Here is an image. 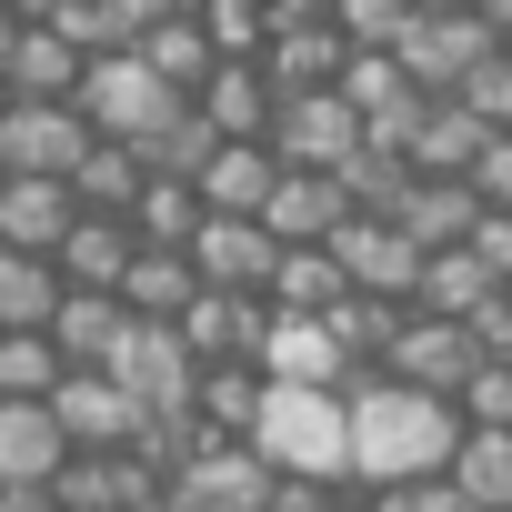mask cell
Listing matches in <instances>:
<instances>
[{
	"label": "cell",
	"instance_id": "48",
	"mask_svg": "<svg viewBox=\"0 0 512 512\" xmlns=\"http://www.w3.org/2000/svg\"><path fill=\"white\" fill-rule=\"evenodd\" d=\"M412 11H492V0H412Z\"/></svg>",
	"mask_w": 512,
	"mask_h": 512
},
{
	"label": "cell",
	"instance_id": "34",
	"mask_svg": "<svg viewBox=\"0 0 512 512\" xmlns=\"http://www.w3.org/2000/svg\"><path fill=\"white\" fill-rule=\"evenodd\" d=\"M332 181H342V201H352V211H372V221H392V211H402V191H412L422 171H412L402 151H382V141H362V151H352V161H342Z\"/></svg>",
	"mask_w": 512,
	"mask_h": 512
},
{
	"label": "cell",
	"instance_id": "18",
	"mask_svg": "<svg viewBox=\"0 0 512 512\" xmlns=\"http://www.w3.org/2000/svg\"><path fill=\"white\" fill-rule=\"evenodd\" d=\"M221 141H272V121H282V91H272V71L262 61H221L211 81H201V101H191Z\"/></svg>",
	"mask_w": 512,
	"mask_h": 512
},
{
	"label": "cell",
	"instance_id": "8",
	"mask_svg": "<svg viewBox=\"0 0 512 512\" xmlns=\"http://www.w3.org/2000/svg\"><path fill=\"white\" fill-rule=\"evenodd\" d=\"M492 51H502V41H492V21H482V11H422V21L402 31V51H392V61H402L432 101H452Z\"/></svg>",
	"mask_w": 512,
	"mask_h": 512
},
{
	"label": "cell",
	"instance_id": "31",
	"mask_svg": "<svg viewBox=\"0 0 512 512\" xmlns=\"http://www.w3.org/2000/svg\"><path fill=\"white\" fill-rule=\"evenodd\" d=\"M402 322H412V302H372V292H352V302L332 312V342H342L352 372H382L392 342H402Z\"/></svg>",
	"mask_w": 512,
	"mask_h": 512
},
{
	"label": "cell",
	"instance_id": "30",
	"mask_svg": "<svg viewBox=\"0 0 512 512\" xmlns=\"http://www.w3.org/2000/svg\"><path fill=\"white\" fill-rule=\"evenodd\" d=\"M492 292H502V282L472 262V241H462V251H432V262H422V292H412V312H432V322H472Z\"/></svg>",
	"mask_w": 512,
	"mask_h": 512
},
{
	"label": "cell",
	"instance_id": "14",
	"mask_svg": "<svg viewBox=\"0 0 512 512\" xmlns=\"http://www.w3.org/2000/svg\"><path fill=\"white\" fill-rule=\"evenodd\" d=\"M181 342H191L201 372H211V362H262V342H272V302H251V292H201V302L181 312Z\"/></svg>",
	"mask_w": 512,
	"mask_h": 512
},
{
	"label": "cell",
	"instance_id": "7",
	"mask_svg": "<svg viewBox=\"0 0 512 512\" xmlns=\"http://www.w3.org/2000/svg\"><path fill=\"white\" fill-rule=\"evenodd\" d=\"M332 262H342V282H352V292H372V302H412L432 251H422L402 221H372V211H352V221L332 231Z\"/></svg>",
	"mask_w": 512,
	"mask_h": 512
},
{
	"label": "cell",
	"instance_id": "52",
	"mask_svg": "<svg viewBox=\"0 0 512 512\" xmlns=\"http://www.w3.org/2000/svg\"><path fill=\"white\" fill-rule=\"evenodd\" d=\"M0 111H11V91H0Z\"/></svg>",
	"mask_w": 512,
	"mask_h": 512
},
{
	"label": "cell",
	"instance_id": "41",
	"mask_svg": "<svg viewBox=\"0 0 512 512\" xmlns=\"http://www.w3.org/2000/svg\"><path fill=\"white\" fill-rule=\"evenodd\" d=\"M342 502H352L342 482H312V472H272V502H262V512H342Z\"/></svg>",
	"mask_w": 512,
	"mask_h": 512
},
{
	"label": "cell",
	"instance_id": "47",
	"mask_svg": "<svg viewBox=\"0 0 512 512\" xmlns=\"http://www.w3.org/2000/svg\"><path fill=\"white\" fill-rule=\"evenodd\" d=\"M482 21H492V41L512 51V0H492V11H482Z\"/></svg>",
	"mask_w": 512,
	"mask_h": 512
},
{
	"label": "cell",
	"instance_id": "32",
	"mask_svg": "<svg viewBox=\"0 0 512 512\" xmlns=\"http://www.w3.org/2000/svg\"><path fill=\"white\" fill-rule=\"evenodd\" d=\"M141 61H151L181 101H201V81L221 71V51H211V31H201V21H161V31H141Z\"/></svg>",
	"mask_w": 512,
	"mask_h": 512
},
{
	"label": "cell",
	"instance_id": "11",
	"mask_svg": "<svg viewBox=\"0 0 512 512\" xmlns=\"http://www.w3.org/2000/svg\"><path fill=\"white\" fill-rule=\"evenodd\" d=\"M71 462V432L51 422V402H0V502H51Z\"/></svg>",
	"mask_w": 512,
	"mask_h": 512
},
{
	"label": "cell",
	"instance_id": "35",
	"mask_svg": "<svg viewBox=\"0 0 512 512\" xmlns=\"http://www.w3.org/2000/svg\"><path fill=\"white\" fill-rule=\"evenodd\" d=\"M61 382H71V362L51 332H0V402H51Z\"/></svg>",
	"mask_w": 512,
	"mask_h": 512
},
{
	"label": "cell",
	"instance_id": "27",
	"mask_svg": "<svg viewBox=\"0 0 512 512\" xmlns=\"http://www.w3.org/2000/svg\"><path fill=\"white\" fill-rule=\"evenodd\" d=\"M71 302L61 262H41V251H0V332H51Z\"/></svg>",
	"mask_w": 512,
	"mask_h": 512
},
{
	"label": "cell",
	"instance_id": "43",
	"mask_svg": "<svg viewBox=\"0 0 512 512\" xmlns=\"http://www.w3.org/2000/svg\"><path fill=\"white\" fill-rule=\"evenodd\" d=\"M392 512H472V492L452 482V472H432V482H402V492H382Z\"/></svg>",
	"mask_w": 512,
	"mask_h": 512
},
{
	"label": "cell",
	"instance_id": "51",
	"mask_svg": "<svg viewBox=\"0 0 512 512\" xmlns=\"http://www.w3.org/2000/svg\"><path fill=\"white\" fill-rule=\"evenodd\" d=\"M0 512H51V502H0Z\"/></svg>",
	"mask_w": 512,
	"mask_h": 512
},
{
	"label": "cell",
	"instance_id": "10",
	"mask_svg": "<svg viewBox=\"0 0 512 512\" xmlns=\"http://www.w3.org/2000/svg\"><path fill=\"white\" fill-rule=\"evenodd\" d=\"M51 422L71 432V452H141V432H151V412H141L111 372H71V382L51 392Z\"/></svg>",
	"mask_w": 512,
	"mask_h": 512
},
{
	"label": "cell",
	"instance_id": "45",
	"mask_svg": "<svg viewBox=\"0 0 512 512\" xmlns=\"http://www.w3.org/2000/svg\"><path fill=\"white\" fill-rule=\"evenodd\" d=\"M131 31H161V21H201V0H121Z\"/></svg>",
	"mask_w": 512,
	"mask_h": 512
},
{
	"label": "cell",
	"instance_id": "36",
	"mask_svg": "<svg viewBox=\"0 0 512 512\" xmlns=\"http://www.w3.org/2000/svg\"><path fill=\"white\" fill-rule=\"evenodd\" d=\"M452 482L472 492V512H512V432H462L452 442Z\"/></svg>",
	"mask_w": 512,
	"mask_h": 512
},
{
	"label": "cell",
	"instance_id": "42",
	"mask_svg": "<svg viewBox=\"0 0 512 512\" xmlns=\"http://www.w3.org/2000/svg\"><path fill=\"white\" fill-rule=\"evenodd\" d=\"M472 191H482V211H512V131H492V141H482Z\"/></svg>",
	"mask_w": 512,
	"mask_h": 512
},
{
	"label": "cell",
	"instance_id": "26",
	"mask_svg": "<svg viewBox=\"0 0 512 512\" xmlns=\"http://www.w3.org/2000/svg\"><path fill=\"white\" fill-rule=\"evenodd\" d=\"M272 322H332L342 302H352V282H342V262L332 251H282V272H272Z\"/></svg>",
	"mask_w": 512,
	"mask_h": 512
},
{
	"label": "cell",
	"instance_id": "28",
	"mask_svg": "<svg viewBox=\"0 0 512 512\" xmlns=\"http://www.w3.org/2000/svg\"><path fill=\"white\" fill-rule=\"evenodd\" d=\"M191 302H201L191 251H141L131 282H121V312H131V322H171V332H181V312H191Z\"/></svg>",
	"mask_w": 512,
	"mask_h": 512
},
{
	"label": "cell",
	"instance_id": "44",
	"mask_svg": "<svg viewBox=\"0 0 512 512\" xmlns=\"http://www.w3.org/2000/svg\"><path fill=\"white\" fill-rule=\"evenodd\" d=\"M472 262L512 292V211H482V231H472Z\"/></svg>",
	"mask_w": 512,
	"mask_h": 512
},
{
	"label": "cell",
	"instance_id": "46",
	"mask_svg": "<svg viewBox=\"0 0 512 512\" xmlns=\"http://www.w3.org/2000/svg\"><path fill=\"white\" fill-rule=\"evenodd\" d=\"M272 21H332V0H272Z\"/></svg>",
	"mask_w": 512,
	"mask_h": 512
},
{
	"label": "cell",
	"instance_id": "4",
	"mask_svg": "<svg viewBox=\"0 0 512 512\" xmlns=\"http://www.w3.org/2000/svg\"><path fill=\"white\" fill-rule=\"evenodd\" d=\"M101 151V131L81 121V101H11L0 111V181H71Z\"/></svg>",
	"mask_w": 512,
	"mask_h": 512
},
{
	"label": "cell",
	"instance_id": "23",
	"mask_svg": "<svg viewBox=\"0 0 512 512\" xmlns=\"http://www.w3.org/2000/svg\"><path fill=\"white\" fill-rule=\"evenodd\" d=\"M81 51L61 41V31H21L11 41V61H0V91H11V101H81Z\"/></svg>",
	"mask_w": 512,
	"mask_h": 512
},
{
	"label": "cell",
	"instance_id": "40",
	"mask_svg": "<svg viewBox=\"0 0 512 512\" xmlns=\"http://www.w3.org/2000/svg\"><path fill=\"white\" fill-rule=\"evenodd\" d=\"M452 101H462L482 131H512V51H492V61H482V71H472Z\"/></svg>",
	"mask_w": 512,
	"mask_h": 512
},
{
	"label": "cell",
	"instance_id": "49",
	"mask_svg": "<svg viewBox=\"0 0 512 512\" xmlns=\"http://www.w3.org/2000/svg\"><path fill=\"white\" fill-rule=\"evenodd\" d=\"M342 512H392V502H382V492H352V502H342Z\"/></svg>",
	"mask_w": 512,
	"mask_h": 512
},
{
	"label": "cell",
	"instance_id": "19",
	"mask_svg": "<svg viewBox=\"0 0 512 512\" xmlns=\"http://www.w3.org/2000/svg\"><path fill=\"white\" fill-rule=\"evenodd\" d=\"M262 372H272V382H292V392H352V382H362V372L342 362L332 322H272V342H262Z\"/></svg>",
	"mask_w": 512,
	"mask_h": 512
},
{
	"label": "cell",
	"instance_id": "12",
	"mask_svg": "<svg viewBox=\"0 0 512 512\" xmlns=\"http://www.w3.org/2000/svg\"><path fill=\"white\" fill-rule=\"evenodd\" d=\"M191 272H201V292H251V302H262V292H272V272H282V241H272L262 221L211 211V221H201V241H191Z\"/></svg>",
	"mask_w": 512,
	"mask_h": 512
},
{
	"label": "cell",
	"instance_id": "24",
	"mask_svg": "<svg viewBox=\"0 0 512 512\" xmlns=\"http://www.w3.org/2000/svg\"><path fill=\"white\" fill-rule=\"evenodd\" d=\"M392 221H402L422 251H462V241L482 231V191H472V181H412Z\"/></svg>",
	"mask_w": 512,
	"mask_h": 512
},
{
	"label": "cell",
	"instance_id": "33",
	"mask_svg": "<svg viewBox=\"0 0 512 512\" xmlns=\"http://www.w3.org/2000/svg\"><path fill=\"white\" fill-rule=\"evenodd\" d=\"M71 191H81V211H111V221H131V201L151 191V161H141V151H121V141H101V151L71 171Z\"/></svg>",
	"mask_w": 512,
	"mask_h": 512
},
{
	"label": "cell",
	"instance_id": "37",
	"mask_svg": "<svg viewBox=\"0 0 512 512\" xmlns=\"http://www.w3.org/2000/svg\"><path fill=\"white\" fill-rule=\"evenodd\" d=\"M201 31H211L221 61H262L282 21H272V0H201Z\"/></svg>",
	"mask_w": 512,
	"mask_h": 512
},
{
	"label": "cell",
	"instance_id": "5",
	"mask_svg": "<svg viewBox=\"0 0 512 512\" xmlns=\"http://www.w3.org/2000/svg\"><path fill=\"white\" fill-rule=\"evenodd\" d=\"M161 502L171 512H262L272 502V462H262V442H191L171 462Z\"/></svg>",
	"mask_w": 512,
	"mask_h": 512
},
{
	"label": "cell",
	"instance_id": "29",
	"mask_svg": "<svg viewBox=\"0 0 512 512\" xmlns=\"http://www.w3.org/2000/svg\"><path fill=\"white\" fill-rule=\"evenodd\" d=\"M201 221H211L201 181H161V171H151V191L131 201V231H141V251H191V241H201Z\"/></svg>",
	"mask_w": 512,
	"mask_h": 512
},
{
	"label": "cell",
	"instance_id": "38",
	"mask_svg": "<svg viewBox=\"0 0 512 512\" xmlns=\"http://www.w3.org/2000/svg\"><path fill=\"white\" fill-rule=\"evenodd\" d=\"M412 21H422L412 0H332V31H342L352 51H402Z\"/></svg>",
	"mask_w": 512,
	"mask_h": 512
},
{
	"label": "cell",
	"instance_id": "15",
	"mask_svg": "<svg viewBox=\"0 0 512 512\" xmlns=\"http://www.w3.org/2000/svg\"><path fill=\"white\" fill-rule=\"evenodd\" d=\"M262 71H272V91H282V101H312V91H342L352 41H342L332 21H282V31H272V51H262Z\"/></svg>",
	"mask_w": 512,
	"mask_h": 512
},
{
	"label": "cell",
	"instance_id": "1",
	"mask_svg": "<svg viewBox=\"0 0 512 512\" xmlns=\"http://www.w3.org/2000/svg\"><path fill=\"white\" fill-rule=\"evenodd\" d=\"M342 402H352V492H402V482L452 472V442H462L452 402H432L392 372H362Z\"/></svg>",
	"mask_w": 512,
	"mask_h": 512
},
{
	"label": "cell",
	"instance_id": "6",
	"mask_svg": "<svg viewBox=\"0 0 512 512\" xmlns=\"http://www.w3.org/2000/svg\"><path fill=\"white\" fill-rule=\"evenodd\" d=\"M111 382H121L151 422H191V402H201V362H191V342H181L171 322H131V342L111 352Z\"/></svg>",
	"mask_w": 512,
	"mask_h": 512
},
{
	"label": "cell",
	"instance_id": "9",
	"mask_svg": "<svg viewBox=\"0 0 512 512\" xmlns=\"http://www.w3.org/2000/svg\"><path fill=\"white\" fill-rule=\"evenodd\" d=\"M362 141H372V131H362V111H352L342 91L282 101V121H272V161H282V171H342Z\"/></svg>",
	"mask_w": 512,
	"mask_h": 512
},
{
	"label": "cell",
	"instance_id": "3",
	"mask_svg": "<svg viewBox=\"0 0 512 512\" xmlns=\"http://www.w3.org/2000/svg\"><path fill=\"white\" fill-rule=\"evenodd\" d=\"M181 111H191V101H181L141 51H111V61H91V71H81V121H91L101 141H121V151H151Z\"/></svg>",
	"mask_w": 512,
	"mask_h": 512
},
{
	"label": "cell",
	"instance_id": "2",
	"mask_svg": "<svg viewBox=\"0 0 512 512\" xmlns=\"http://www.w3.org/2000/svg\"><path fill=\"white\" fill-rule=\"evenodd\" d=\"M262 462H272V472H312V482H342V492H352V402H342V392H292V382H272Z\"/></svg>",
	"mask_w": 512,
	"mask_h": 512
},
{
	"label": "cell",
	"instance_id": "17",
	"mask_svg": "<svg viewBox=\"0 0 512 512\" xmlns=\"http://www.w3.org/2000/svg\"><path fill=\"white\" fill-rule=\"evenodd\" d=\"M342 221H352V201H342L332 171H282V191H272V211H262V231H272L282 251H332Z\"/></svg>",
	"mask_w": 512,
	"mask_h": 512
},
{
	"label": "cell",
	"instance_id": "39",
	"mask_svg": "<svg viewBox=\"0 0 512 512\" xmlns=\"http://www.w3.org/2000/svg\"><path fill=\"white\" fill-rule=\"evenodd\" d=\"M452 412H462V432H512V362H482L452 392Z\"/></svg>",
	"mask_w": 512,
	"mask_h": 512
},
{
	"label": "cell",
	"instance_id": "13",
	"mask_svg": "<svg viewBox=\"0 0 512 512\" xmlns=\"http://www.w3.org/2000/svg\"><path fill=\"white\" fill-rule=\"evenodd\" d=\"M382 372H392V382H412V392H432V402H452V392L482 372V342H472L462 322H432V312H412Z\"/></svg>",
	"mask_w": 512,
	"mask_h": 512
},
{
	"label": "cell",
	"instance_id": "25",
	"mask_svg": "<svg viewBox=\"0 0 512 512\" xmlns=\"http://www.w3.org/2000/svg\"><path fill=\"white\" fill-rule=\"evenodd\" d=\"M51 342H61V362H71V372H111V352L131 342L121 292H71V302H61V322H51Z\"/></svg>",
	"mask_w": 512,
	"mask_h": 512
},
{
	"label": "cell",
	"instance_id": "20",
	"mask_svg": "<svg viewBox=\"0 0 512 512\" xmlns=\"http://www.w3.org/2000/svg\"><path fill=\"white\" fill-rule=\"evenodd\" d=\"M482 121L462 111V101H422V121H412V141H402V161L422 171V181H472V161H482Z\"/></svg>",
	"mask_w": 512,
	"mask_h": 512
},
{
	"label": "cell",
	"instance_id": "16",
	"mask_svg": "<svg viewBox=\"0 0 512 512\" xmlns=\"http://www.w3.org/2000/svg\"><path fill=\"white\" fill-rule=\"evenodd\" d=\"M71 231H81V191L71 181H0V251H41V262H61Z\"/></svg>",
	"mask_w": 512,
	"mask_h": 512
},
{
	"label": "cell",
	"instance_id": "21",
	"mask_svg": "<svg viewBox=\"0 0 512 512\" xmlns=\"http://www.w3.org/2000/svg\"><path fill=\"white\" fill-rule=\"evenodd\" d=\"M272 191H282L272 141H221V151H211V171H201V201H211V211H231V221H262V211H272Z\"/></svg>",
	"mask_w": 512,
	"mask_h": 512
},
{
	"label": "cell",
	"instance_id": "50",
	"mask_svg": "<svg viewBox=\"0 0 512 512\" xmlns=\"http://www.w3.org/2000/svg\"><path fill=\"white\" fill-rule=\"evenodd\" d=\"M11 41H21V21H11V11H0V61H11Z\"/></svg>",
	"mask_w": 512,
	"mask_h": 512
},
{
	"label": "cell",
	"instance_id": "22",
	"mask_svg": "<svg viewBox=\"0 0 512 512\" xmlns=\"http://www.w3.org/2000/svg\"><path fill=\"white\" fill-rule=\"evenodd\" d=\"M131 262H141V231L111 221V211H81V231L61 241V282H71V292H121Z\"/></svg>",
	"mask_w": 512,
	"mask_h": 512
}]
</instances>
